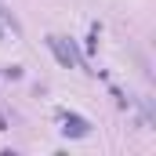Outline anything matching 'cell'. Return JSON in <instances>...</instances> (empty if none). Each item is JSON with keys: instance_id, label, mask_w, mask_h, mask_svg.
<instances>
[{"instance_id": "obj_3", "label": "cell", "mask_w": 156, "mask_h": 156, "mask_svg": "<svg viewBox=\"0 0 156 156\" xmlns=\"http://www.w3.org/2000/svg\"><path fill=\"white\" fill-rule=\"evenodd\" d=\"M4 40H7V33H4V26H0V44H4Z\"/></svg>"}, {"instance_id": "obj_1", "label": "cell", "mask_w": 156, "mask_h": 156, "mask_svg": "<svg viewBox=\"0 0 156 156\" xmlns=\"http://www.w3.org/2000/svg\"><path fill=\"white\" fill-rule=\"evenodd\" d=\"M58 120L66 123L62 131H66V134H73V138H87V134H91V123H87L83 116H76V113H66V109H62Z\"/></svg>"}, {"instance_id": "obj_2", "label": "cell", "mask_w": 156, "mask_h": 156, "mask_svg": "<svg viewBox=\"0 0 156 156\" xmlns=\"http://www.w3.org/2000/svg\"><path fill=\"white\" fill-rule=\"evenodd\" d=\"M47 47L55 51V58H58L66 69H73V66H76V55H73V47H66V44H62V37H47Z\"/></svg>"}]
</instances>
